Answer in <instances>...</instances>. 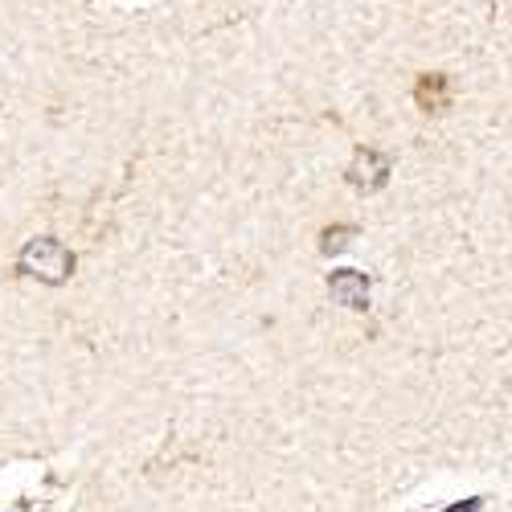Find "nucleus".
Segmentation results:
<instances>
[{
    "label": "nucleus",
    "mask_w": 512,
    "mask_h": 512,
    "mask_svg": "<svg viewBox=\"0 0 512 512\" xmlns=\"http://www.w3.org/2000/svg\"><path fill=\"white\" fill-rule=\"evenodd\" d=\"M21 271L46 279V283H62V279H70V271H74V254H70L58 238H33V242L21 250Z\"/></svg>",
    "instance_id": "nucleus-1"
},
{
    "label": "nucleus",
    "mask_w": 512,
    "mask_h": 512,
    "mask_svg": "<svg viewBox=\"0 0 512 512\" xmlns=\"http://www.w3.org/2000/svg\"><path fill=\"white\" fill-rule=\"evenodd\" d=\"M328 291H332V300L336 304H345V308H369V283L361 271H336L328 279Z\"/></svg>",
    "instance_id": "nucleus-2"
},
{
    "label": "nucleus",
    "mask_w": 512,
    "mask_h": 512,
    "mask_svg": "<svg viewBox=\"0 0 512 512\" xmlns=\"http://www.w3.org/2000/svg\"><path fill=\"white\" fill-rule=\"evenodd\" d=\"M386 173H390V160L377 156V152H365V156H357L349 181L357 189H377V185H386Z\"/></svg>",
    "instance_id": "nucleus-3"
}]
</instances>
